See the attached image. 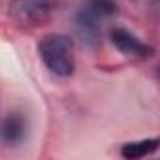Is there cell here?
Segmentation results:
<instances>
[{
  "mask_svg": "<svg viewBox=\"0 0 160 160\" xmlns=\"http://www.w3.org/2000/svg\"><path fill=\"white\" fill-rule=\"evenodd\" d=\"M38 53L43 64L60 77H68L75 70V57H73V42L64 34H49L45 36L40 45Z\"/></svg>",
  "mask_w": 160,
  "mask_h": 160,
  "instance_id": "1",
  "label": "cell"
},
{
  "mask_svg": "<svg viewBox=\"0 0 160 160\" xmlns=\"http://www.w3.org/2000/svg\"><path fill=\"white\" fill-rule=\"evenodd\" d=\"M117 12L113 0H85L77 12V28L87 42L94 43L100 36V23Z\"/></svg>",
  "mask_w": 160,
  "mask_h": 160,
  "instance_id": "2",
  "label": "cell"
},
{
  "mask_svg": "<svg viewBox=\"0 0 160 160\" xmlns=\"http://www.w3.org/2000/svg\"><path fill=\"white\" fill-rule=\"evenodd\" d=\"M58 6L60 0H13L12 13L23 25H38L47 21Z\"/></svg>",
  "mask_w": 160,
  "mask_h": 160,
  "instance_id": "3",
  "label": "cell"
},
{
  "mask_svg": "<svg viewBox=\"0 0 160 160\" xmlns=\"http://www.w3.org/2000/svg\"><path fill=\"white\" fill-rule=\"evenodd\" d=\"M109 38H111V43L124 55L128 57H138V58H147L152 55V49L143 43L136 34L128 32L126 28H121V27H115L111 28L109 32Z\"/></svg>",
  "mask_w": 160,
  "mask_h": 160,
  "instance_id": "4",
  "label": "cell"
},
{
  "mask_svg": "<svg viewBox=\"0 0 160 160\" xmlns=\"http://www.w3.org/2000/svg\"><path fill=\"white\" fill-rule=\"evenodd\" d=\"M25 136V119L19 113L8 115L0 124V139L8 145L19 143Z\"/></svg>",
  "mask_w": 160,
  "mask_h": 160,
  "instance_id": "5",
  "label": "cell"
},
{
  "mask_svg": "<svg viewBox=\"0 0 160 160\" xmlns=\"http://www.w3.org/2000/svg\"><path fill=\"white\" fill-rule=\"evenodd\" d=\"M158 149V141L156 139H147V141H141V143H128L122 147L121 154L124 158H143L151 152H154Z\"/></svg>",
  "mask_w": 160,
  "mask_h": 160,
  "instance_id": "6",
  "label": "cell"
}]
</instances>
